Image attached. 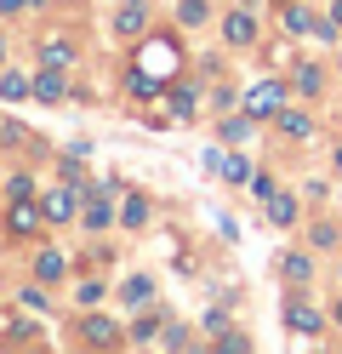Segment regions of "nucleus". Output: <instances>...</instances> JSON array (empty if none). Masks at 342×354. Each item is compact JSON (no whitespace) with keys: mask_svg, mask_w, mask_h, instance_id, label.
I'll use <instances>...</instances> for the list:
<instances>
[{"mask_svg":"<svg viewBox=\"0 0 342 354\" xmlns=\"http://www.w3.org/2000/svg\"><path fill=\"white\" fill-rule=\"evenodd\" d=\"M280 103H285V86L280 80H257L245 92V115L251 120H268V115H280Z\"/></svg>","mask_w":342,"mask_h":354,"instance_id":"nucleus-1","label":"nucleus"},{"mask_svg":"<svg viewBox=\"0 0 342 354\" xmlns=\"http://www.w3.org/2000/svg\"><path fill=\"white\" fill-rule=\"evenodd\" d=\"M171 69H177V46H171V40H149V46H143V75L166 80Z\"/></svg>","mask_w":342,"mask_h":354,"instance_id":"nucleus-2","label":"nucleus"},{"mask_svg":"<svg viewBox=\"0 0 342 354\" xmlns=\"http://www.w3.org/2000/svg\"><path fill=\"white\" fill-rule=\"evenodd\" d=\"M143 29H149V6H143V0H126V6L114 12V35L131 40V35H143Z\"/></svg>","mask_w":342,"mask_h":354,"instance_id":"nucleus-3","label":"nucleus"},{"mask_svg":"<svg viewBox=\"0 0 342 354\" xmlns=\"http://www.w3.org/2000/svg\"><path fill=\"white\" fill-rule=\"evenodd\" d=\"M40 217H46V206H35V194L29 201H12V234H35Z\"/></svg>","mask_w":342,"mask_h":354,"instance_id":"nucleus-4","label":"nucleus"},{"mask_svg":"<svg viewBox=\"0 0 342 354\" xmlns=\"http://www.w3.org/2000/svg\"><path fill=\"white\" fill-rule=\"evenodd\" d=\"M285 326L296 331V337H314V331H319V308H308V303H285Z\"/></svg>","mask_w":342,"mask_h":354,"instance_id":"nucleus-5","label":"nucleus"},{"mask_svg":"<svg viewBox=\"0 0 342 354\" xmlns=\"http://www.w3.org/2000/svg\"><path fill=\"white\" fill-rule=\"evenodd\" d=\"M222 35H228V46H251V40H257V24H251V12H228Z\"/></svg>","mask_w":342,"mask_h":354,"instance_id":"nucleus-6","label":"nucleus"},{"mask_svg":"<svg viewBox=\"0 0 342 354\" xmlns=\"http://www.w3.org/2000/svg\"><path fill=\"white\" fill-rule=\"evenodd\" d=\"M35 97H40V103H63V97H68V86H63V75H57V69H46V75L35 80Z\"/></svg>","mask_w":342,"mask_h":354,"instance_id":"nucleus-7","label":"nucleus"},{"mask_svg":"<svg viewBox=\"0 0 342 354\" xmlns=\"http://www.w3.org/2000/svg\"><path fill=\"white\" fill-rule=\"evenodd\" d=\"M263 206H268V217H274L280 229H285V223H296V201H291V194H280V189H274V194H268Z\"/></svg>","mask_w":342,"mask_h":354,"instance_id":"nucleus-8","label":"nucleus"},{"mask_svg":"<svg viewBox=\"0 0 342 354\" xmlns=\"http://www.w3.org/2000/svg\"><path fill=\"white\" fill-rule=\"evenodd\" d=\"M86 343H120V331H114V320H103V315H86Z\"/></svg>","mask_w":342,"mask_h":354,"instance_id":"nucleus-9","label":"nucleus"},{"mask_svg":"<svg viewBox=\"0 0 342 354\" xmlns=\"http://www.w3.org/2000/svg\"><path fill=\"white\" fill-rule=\"evenodd\" d=\"M108 217H114L108 212V194L97 189V194H91V206H86V229H108Z\"/></svg>","mask_w":342,"mask_h":354,"instance_id":"nucleus-10","label":"nucleus"},{"mask_svg":"<svg viewBox=\"0 0 342 354\" xmlns=\"http://www.w3.org/2000/svg\"><path fill=\"white\" fill-rule=\"evenodd\" d=\"M280 269H285V280H291V286H303V280H314V263H308L303 252H291V257L280 263Z\"/></svg>","mask_w":342,"mask_h":354,"instance_id":"nucleus-11","label":"nucleus"},{"mask_svg":"<svg viewBox=\"0 0 342 354\" xmlns=\"http://www.w3.org/2000/svg\"><path fill=\"white\" fill-rule=\"evenodd\" d=\"M177 17H182L189 29H200L205 17H211V0H182V6H177Z\"/></svg>","mask_w":342,"mask_h":354,"instance_id":"nucleus-12","label":"nucleus"},{"mask_svg":"<svg viewBox=\"0 0 342 354\" xmlns=\"http://www.w3.org/2000/svg\"><path fill=\"white\" fill-rule=\"evenodd\" d=\"M68 212H75V194H68V189H57V194H46V217H52V223H63Z\"/></svg>","mask_w":342,"mask_h":354,"instance_id":"nucleus-13","label":"nucleus"},{"mask_svg":"<svg viewBox=\"0 0 342 354\" xmlns=\"http://www.w3.org/2000/svg\"><path fill=\"white\" fill-rule=\"evenodd\" d=\"M35 92V80H23V75H0V97L17 103V97H29Z\"/></svg>","mask_w":342,"mask_h":354,"instance_id":"nucleus-14","label":"nucleus"},{"mask_svg":"<svg viewBox=\"0 0 342 354\" xmlns=\"http://www.w3.org/2000/svg\"><path fill=\"white\" fill-rule=\"evenodd\" d=\"M46 63H52V69H68V57H75V46H68V40H46V52H40Z\"/></svg>","mask_w":342,"mask_h":354,"instance_id":"nucleus-15","label":"nucleus"},{"mask_svg":"<svg viewBox=\"0 0 342 354\" xmlns=\"http://www.w3.org/2000/svg\"><path fill=\"white\" fill-rule=\"evenodd\" d=\"M120 217H126V229H143V223H149V201H143V194H131Z\"/></svg>","mask_w":342,"mask_h":354,"instance_id":"nucleus-16","label":"nucleus"},{"mask_svg":"<svg viewBox=\"0 0 342 354\" xmlns=\"http://www.w3.org/2000/svg\"><path fill=\"white\" fill-rule=\"evenodd\" d=\"M35 274H40V280H57V274H63V252H40V257H35Z\"/></svg>","mask_w":342,"mask_h":354,"instance_id":"nucleus-17","label":"nucleus"},{"mask_svg":"<svg viewBox=\"0 0 342 354\" xmlns=\"http://www.w3.org/2000/svg\"><path fill=\"white\" fill-rule=\"evenodd\" d=\"M280 131H285V138H308L314 120H308V115H291V109H285V115H280Z\"/></svg>","mask_w":342,"mask_h":354,"instance_id":"nucleus-18","label":"nucleus"},{"mask_svg":"<svg viewBox=\"0 0 342 354\" xmlns=\"http://www.w3.org/2000/svg\"><path fill=\"white\" fill-rule=\"evenodd\" d=\"M285 29H291V35H314V17H308L303 6H285Z\"/></svg>","mask_w":342,"mask_h":354,"instance_id":"nucleus-19","label":"nucleus"},{"mask_svg":"<svg viewBox=\"0 0 342 354\" xmlns=\"http://www.w3.org/2000/svg\"><path fill=\"white\" fill-rule=\"evenodd\" d=\"M296 92H303V97L319 92V69H314V63H303V69H296Z\"/></svg>","mask_w":342,"mask_h":354,"instance_id":"nucleus-20","label":"nucleus"},{"mask_svg":"<svg viewBox=\"0 0 342 354\" xmlns=\"http://www.w3.org/2000/svg\"><path fill=\"white\" fill-rule=\"evenodd\" d=\"M154 337H160V320L154 315H143V320L131 326V343H154Z\"/></svg>","mask_w":342,"mask_h":354,"instance_id":"nucleus-21","label":"nucleus"},{"mask_svg":"<svg viewBox=\"0 0 342 354\" xmlns=\"http://www.w3.org/2000/svg\"><path fill=\"white\" fill-rule=\"evenodd\" d=\"M149 292H154V286H149L143 274H137V280H126V303H149Z\"/></svg>","mask_w":342,"mask_h":354,"instance_id":"nucleus-22","label":"nucleus"},{"mask_svg":"<svg viewBox=\"0 0 342 354\" xmlns=\"http://www.w3.org/2000/svg\"><path fill=\"white\" fill-rule=\"evenodd\" d=\"M222 138H228V143H245V138H251V115H245V120H228Z\"/></svg>","mask_w":342,"mask_h":354,"instance_id":"nucleus-23","label":"nucleus"},{"mask_svg":"<svg viewBox=\"0 0 342 354\" xmlns=\"http://www.w3.org/2000/svg\"><path fill=\"white\" fill-rule=\"evenodd\" d=\"M6 189H12V201H29V194H35V183H29V177H23V171L12 177V183H6Z\"/></svg>","mask_w":342,"mask_h":354,"instance_id":"nucleus-24","label":"nucleus"},{"mask_svg":"<svg viewBox=\"0 0 342 354\" xmlns=\"http://www.w3.org/2000/svg\"><path fill=\"white\" fill-rule=\"evenodd\" d=\"M23 6H29V0H0V12H23Z\"/></svg>","mask_w":342,"mask_h":354,"instance_id":"nucleus-25","label":"nucleus"},{"mask_svg":"<svg viewBox=\"0 0 342 354\" xmlns=\"http://www.w3.org/2000/svg\"><path fill=\"white\" fill-rule=\"evenodd\" d=\"M331 24H336V29H342V0H336V12H331Z\"/></svg>","mask_w":342,"mask_h":354,"instance_id":"nucleus-26","label":"nucleus"},{"mask_svg":"<svg viewBox=\"0 0 342 354\" xmlns=\"http://www.w3.org/2000/svg\"><path fill=\"white\" fill-rule=\"evenodd\" d=\"M336 326H342V303H336Z\"/></svg>","mask_w":342,"mask_h":354,"instance_id":"nucleus-27","label":"nucleus"},{"mask_svg":"<svg viewBox=\"0 0 342 354\" xmlns=\"http://www.w3.org/2000/svg\"><path fill=\"white\" fill-rule=\"evenodd\" d=\"M0 57H6V40H0Z\"/></svg>","mask_w":342,"mask_h":354,"instance_id":"nucleus-28","label":"nucleus"}]
</instances>
